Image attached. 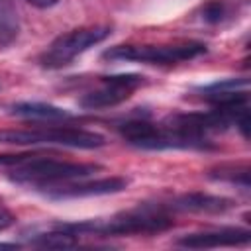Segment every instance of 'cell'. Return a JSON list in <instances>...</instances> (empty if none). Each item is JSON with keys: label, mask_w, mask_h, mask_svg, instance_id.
I'll return each instance as SVG.
<instances>
[{"label": "cell", "mask_w": 251, "mask_h": 251, "mask_svg": "<svg viewBox=\"0 0 251 251\" xmlns=\"http://www.w3.org/2000/svg\"><path fill=\"white\" fill-rule=\"evenodd\" d=\"M0 167L10 169V178L47 190L55 184L76 180V178H88L92 173L100 171L98 165L90 163H71V161H59L51 159L39 153H22V155H0Z\"/></svg>", "instance_id": "6da1fadb"}, {"label": "cell", "mask_w": 251, "mask_h": 251, "mask_svg": "<svg viewBox=\"0 0 251 251\" xmlns=\"http://www.w3.org/2000/svg\"><path fill=\"white\" fill-rule=\"evenodd\" d=\"M173 218L163 206H139L122 212L110 220H88L80 224H61L67 231L78 233H98V235H151L165 231L173 226Z\"/></svg>", "instance_id": "7a4b0ae2"}, {"label": "cell", "mask_w": 251, "mask_h": 251, "mask_svg": "<svg viewBox=\"0 0 251 251\" xmlns=\"http://www.w3.org/2000/svg\"><path fill=\"white\" fill-rule=\"evenodd\" d=\"M0 143H14V145H67V147H80V149H94L102 147L104 135L80 127L61 126V127H20V129H0Z\"/></svg>", "instance_id": "3957f363"}, {"label": "cell", "mask_w": 251, "mask_h": 251, "mask_svg": "<svg viewBox=\"0 0 251 251\" xmlns=\"http://www.w3.org/2000/svg\"><path fill=\"white\" fill-rule=\"evenodd\" d=\"M108 35H110L108 25H88V27L71 29L59 35L55 41H51V45L41 53L39 63L45 69L67 67L71 61H75L78 55H82L96 43L104 41Z\"/></svg>", "instance_id": "277c9868"}, {"label": "cell", "mask_w": 251, "mask_h": 251, "mask_svg": "<svg viewBox=\"0 0 251 251\" xmlns=\"http://www.w3.org/2000/svg\"><path fill=\"white\" fill-rule=\"evenodd\" d=\"M206 53L202 43H175V45H118L104 53L110 61H137L151 65H176L196 59Z\"/></svg>", "instance_id": "5b68a950"}, {"label": "cell", "mask_w": 251, "mask_h": 251, "mask_svg": "<svg viewBox=\"0 0 251 251\" xmlns=\"http://www.w3.org/2000/svg\"><path fill=\"white\" fill-rule=\"evenodd\" d=\"M143 84V76L139 75H112L102 76L100 86L82 94L78 104L84 110H104L118 106L120 102L127 100L135 88Z\"/></svg>", "instance_id": "8992f818"}, {"label": "cell", "mask_w": 251, "mask_h": 251, "mask_svg": "<svg viewBox=\"0 0 251 251\" xmlns=\"http://www.w3.org/2000/svg\"><path fill=\"white\" fill-rule=\"evenodd\" d=\"M126 186H127V178L124 176H108V178H96V180L76 178V180L55 184L47 188L45 194L51 198H82V196L114 194V192L124 190Z\"/></svg>", "instance_id": "52a82bcc"}, {"label": "cell", "mask_w": 251, "mask_h": 251, "mask_svg": "<svg viewBox=\"0 0 251 251\" xmlns=\"http://www.w3.org/2000/svg\"><path fill=\"white\" fill-rule=\"evenodd\" d=\"M251 233L247 229L239 227H224L214 231H202V233H190L182 235L176 245L188 247V249H212V247H233V245H245L249 241Z\"/></svg>", "instance_id": "ba28073f"}, {"label": "cell", "mask_w": 251, "mask_h": 251, "mask_svg": "<svg viewBox=\"0 0 251 251\" xmlns=\"http://www.w3.org/2000/svg\"><path fill=\"white\" fill-rule=\"evenodd\" d=\"M175 210L182 212H206V214H218L227 208H231V200L224 196H212L204 192H190L175 200Z\"/></svg>", "instance_id": "9c48e42d"}, {"label": "cell", "mask_w": 251, "mask_h": 251, "mask_svg": "<svg viewBox=\"0 0 251 251\" xmlns=\"http://www.w3.org/2000/svg\"><path fill=\"white\" fill-rule=\"evenodd\" d=\"M12 114L24 120H31V122H61V120H69L71 114L67 110H61L57 106L51 104H41V102H22L12 106Z\"/></svg>", "instance_id": "30bf717a"}, {"label": "cell", "mask_w": 251, "mask_h": 251, "mask_svg": "<svg viewBox=\"0 0 251 251\" xmlns=\"http://www.w3.org/2000/svg\"><path fill=\"white\" fill-rule=\"evenodd\" d=\"M29 243L35 245V247H47V249H69V247H75L78 241H76V235L75 233L67 231L65 227H61L57 224L53 227V231L39 233Z\"/></svg>", "instance_id": "8fae6325"}, {"label": "cell", "mask_w": 251, "mask_h": 251, "mask_svg": "<svg viewBox=\"0 0 251 251\" xmlns=\"http://www.w3.org/2000/svg\"><path fill=\"white\" fill-rule=\"evenodd\" d=\"M20 29L18 14L8 0H0V45H8L16 39Z\"/></svg>", "instance_id": "7c38bea8"}, {"label": "cell", "mask_w": 251, "mask_h": 251, "mask_svg": "<svg viewBox=\"0 0 251 251\" xmlns=\"http://www.w3.org/2000/svg\"><path fill=\"white\" fill-rule=\"evenodd\" d=\"M226 16V4L222 0H210L202 6V20L210 22V24H218L222 22Z\"/></svg>", "instance_id": "4fadbf2b"}, {"label": "cell", "mask_w": 251, "mask_h": 251, "mask_svg": "<svg viewBox=\"0 0 251 251\" xmlns=\"http://www.w3.org/2000/svg\"><path fill=\"white\" fill-rule=\"evenodd\" d=\"M214 176H218V178H224V180H229V182H239V184H243L245 188L249 186V171L243 167L241 171L235 167H231L229 171L226 169V167H220L218 169V175H214Z\"/></svg>", "instance_id": "5bb4252c"}, {"label": "cell", "mask_w": 251, "mask_h": 251, "mask_svg": "<svg viewBox=\"0 0 251 251\" xmlns=\"http://www.w3.org/2000/svg\"><path fill=\"white\" fill-rule=\"evenodd\" d=\"M16 222V218H14V214L8 210V208H4V206H0V231H4V229H8L12 224Z\"/></svg>", "instance_id": "9a60e30c"}, {"label": "cell", "mask_w": 251, "mask_h": 251, "mask_svg": "<svg viewBox=\"0 0 251 251\" xmlns=\"http://www.w3.org/2000/svg\"><path fill=\"white\" fill-rule=\"evenodd\" d=\"M29 4H33L35 8H51L53 4H57L59 0H27Z\"/></svg>", "instance_id": "2e32d148"}, {"label": "cell", "mask_w": 251, "mask_h": 251, "mask_svg": "<svg viewBox=\"0 0 251 251\" xmlns=\"http://www.w3.org/2000/svg\"><path fill=\"white\" fill-rule=\"evenodd\" d=\"M16 247V243H2L0 241V249H14Z\"/></svg>", "instance_id": "e0dca14e"}]
</instances>
